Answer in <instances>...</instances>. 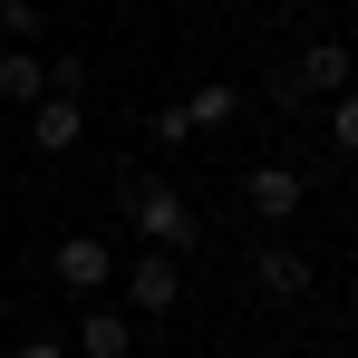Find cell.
<instances>
[{
  "label": "cell",
  "instance_id": "cell-1",
  "mask_svg": "<svg viewBox=\"0 0 358 358\" xmlns=\"http://www.w3.org/2000/svg\"><path fill=\"white\" fill-rule=\"evenodd\" d=\"M126 223H136V233L155 242V252H175V262H184V252H194V242H203V213H194V203H184V194H175V184H165V175L126 184Z\"/></svg>",
  "mask_w": 358,
  "mask_h": 358
},
{
  "label": "cell",
  "instance_id": "cell-2",
  "mask_svg": "<svg viewBox=\"0 0 358 358\" xmlns=\"http://www.w3.org/2000/svg\"><path fill=\"white\" fill-rule=\"evenodd\" d=\"M291 87H300V97H320V107H329L339 87H358V59H349V39H310V49L291 59Z\"/></svg>",
  "mask_w": 358,
  "mask_h": 358
},
{
  "label": "cell",
  "instance_id": "cell-3",
  "mask_svg": "<svg viewBox=\"0 0 358 358\" xmlns=\"http://www.w3.org/2000/svg\"><path fill=\"white\" fill-rule=\"evenodd\" d=\"M300 194H310V184H300L291 155H271V165H252V175H242V203H252L262 223H291V213H300Z\"/></svg>",
  "mask_w": 358,
  "mask_h": 358
},
{
  "label": "cell",
  "instance_id": "cell-4",
  "mask_svg": "<svg viewBox=\"0 0 358 358\" xmlns=\"http://www.w3.org/2000/svg\"><path fill=\"white\" fill-rule=\"evenodd\" d=\"M49 271H59V291H78V300H87V291H107V271H117V252H107L97 233H68L59 252H49Z\"/></svg>",
  "mask_w": 358,
  "mask_h": 358
},
{
  "label": "cell",
  "instance_id": "cell-5",
  "mask_svg": "<svg viewBox=\"0 0 358 358\" xmlns=\"http://www.w3.org/2000/svg\"><path fill=\"white\" fill-rule=\"evenodd\" d=\"M126 300H136V310H175L184 300V262L175 252H136V262H126Z\"/></svg>",
  "mask_w": 358,
  "mask_h": 358
},
{
  "label": "cell",
  "instance_id": "cell-6",
  "mask_svg": "<svg viewBox=\"0 0 358 358\" xmlns=\"http://www.w3.org/2000/svg\"><path fill=\"white\" fill-rule=\"evenodd\" d=\"M252 281L271 300H300L310 291V252H300V242H262V252H252Z\"/></svg>",
  "mask_w": 358,
  "mask_h": 358
},
{
  "label": "cell",
  "instance_id": "cell-7",
  "mask_svg": "<svg viewBox=\"0 0 358 358\" xmlns=\"http://www.w3.org/2000/svg\"><path fill=\"white\" fill-rule=\"evenodd\" d=\"M78 136H87V117H78V97H39V107H29V145H39V155H68Z\"/></svg>",
  "mask_w": 358,
  "mask_h": 358
},
{
  "label": "cell",
  "instance_id": "cell-8",
  "mask_svg": "<svg viewBox=\"0 0 358 358\" xmlns=\"http://www.w3.org/2000/svg\"><path fill=\"white\" fill-rule=\"evenodd\" d=\"M0 97H10V107H39V97H49V59H39V49H0Z\"/></svg>",
  "mask_w": 358,
  "mask_h": 358
},
{
  "label": "cell",
  "instance_id": "cell-9",
  "mask_svg": "<svg viewBox=\"0 0 358 358\" xmlns=\"http://www.w3.org/2000/svg\"><path fill=\"white\" fill-rule=\"evenodd\" d=\"M184 117H194V136H223V126L242 117V87H223V78H203V87L184 97Z\"/></svg>",
  "mask_w": 358,
  "mask_h": 358
},
{
  "label": "cell",
  "instance_id": "cell-10",
  "mask_svg": "<svg viewBox=\"0 0 358 358\" xmlns=\"http://www.w3.org/2000/svg\"><path fill=\"white\" fill-rule=\"evenodd\" d=\"M78 349L87 358H126V310H87L78 320Z\"/></svg>",
  "mask_w": 358,
  "mask_h": 358
},
{
  "label": "cell",
  "instance_id": "cell-11",
  "mask_svg": "<svg viewBox=\"0 0 358 358\" xmlns=\"http://www.w3.org/2000/svg\"><path fill=\"white\" fill-rule=\"evenodd\" d=\"M329 145H339V155H358V87H339V97H329Z\"/></svg>",
  "mask_w": 358,
  "mask_h": 358
},
{
  "label": "cell",
  "instance_id": "cell-12",
  "mask_svg": "<svg viewBox=\"0 0 358 358\" xmlns=\"http://www.w3.org/2000/svg\"><path fill=\"white\" fill-rule=\"evenodd\" d=\"M0 29H10V49H29L39 39V0H0Z\"/></svg>",
  "mask_w": 358,
  "mask_h": 358
},
{
  "label": "cell",
  "instance_id": "cell-13",
  "mask_svg": "<svg viewBox=\"0 0 358 358\" xmlns=\"http://www.w3.org/2000/svg\"><path fill=\"white\" fill-rule=\"evenodd\" d=\"M184 136H194V117H184V97H175V107H155V145H184Z\"/></svg>",
  "mask_w": 358,
  "mask_h": 358
},
{
  "label": "cell",
  "instance_id": "cell-14",
  "mask_svg": "<svg viewBox=\"0 0 358 358\" xmlns=\"http://www.w3.org/2000/svg\"><path fill=\"white\" fill-rule=\"evenodd\" d=\"M10 358H68V349H59V339H20Z\"/></svg>",
  "mask_w": 358,
  "mask_h": 358
}]
</instances>
